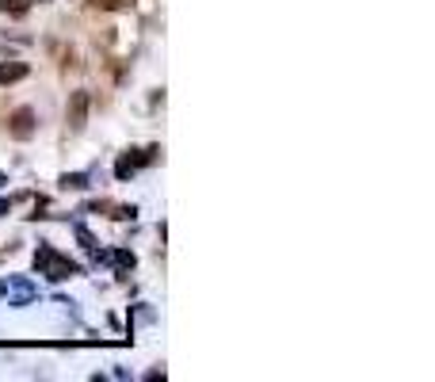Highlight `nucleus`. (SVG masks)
Segmentation results:
<instances>
[{
	"label": "nucleus",
	"mask_w": 435,
	"mask_h": 382,
	"mask_svg": "<svg viewBox=\"0 0 435 382\" xmlns=\"http://www.w3.org/2000/svg\"><path fill=\"white\" fill-rule=\"evenodd\" d=\"M35 272L46 275V279H54V283H61V279H69V275H80V264H72L69 256H61L54 245H38Z\"/></svg>",
	"instance_id": "1"
},
{
	"label": "nucleus",
	"mask_w": 435,
	"mask_h": 382,
	"mask_svg": "<svg viewBox=\"0 0 435 382\" xmlns=\"http://www.w3.org/2000/svg\"><path fill=\"white\" fill-rule=\"evenodd\" d=\"M157 153H160V149H130V153H126V157L115 165V176H119V180L134 176L142 165H153V161H157Z\"/></svg>",
	"instance_id": "2"
},
{
	"label": "nucleus",
	"mask_w": 435,
	"mask_h": 382,
	"mask_svg": "<svg viewBox=\"0 0 435 382\" xmlns=\"http://www.w3.org/2000/svg\"><path fill=\"white\" fill-rule=\"evenodd\" d=\"M8 134H12L15 142H27V138L35 134V111H31V108L12 111V119H8Z\"/></svg>",
	"instance_id": "3"
},
{
	"label": "nucleus",
	"mask_w": 435,
	"mask_h": 382,
	"mask_svg": "<svg viewBox=\"0 0 435 382\" xmlns=\"http://www.w3.org/2000/svg\"><path fill=\"white\" fill-rule=\"evenodd\" d=\"M69 130L72 134H80L84 130V123H88V92H72L69 96Z\"/></svg>",
	"instance_id": "4"
},
{
	"label": "nucleus",
	"mask_w": 435,
	"mask_h": 382,
	"mask_svg": "<svg viewBox=\"0 0 435 382\" xmlns=\"http://www.w3.org/2000/svg\"><path fill=\"white\" fill-rule=\"evenodd\" d=\"M27 61H0V85H15V80L27 77Z\"/></svg>",
	"instance_id": "5"
},
{
	"label": "nucleus",
	"mask_w": 435,
	"mask_h": 382,
	"mask_svg": "<svg viewBox=\"0 0 435 382\" xmlns=\"http://www.w3.org/2000/svg\"><path fill=\"white\" fill-rule=\"evenodd\" d=\"M27 8H31V0H0V12L15 15V20H20V15H27Z\"/></svg>",
	"instance_id": "6"
},
{
	"label": "nucleus",
	"mask_w": 435,
	"mask_h": 382,
	"mask_svg": "<svg viewBox=\"0 0 435 382\" xmlns=\"http://www.w3.org/2000/svg\"><path fill=\"white\" fill-rule=\"evenodd\" d=\"M77 241L88 249V253H96V249H100V245H96V237H92V230H88V226H77Z\"/></svg>",
	"instance_id": "7"
},
{
	"label": "nucleus",
	"mask_w": 435,
	"mask_h": 382,
	"mask_svg": "<svg viewBox=\"0 0 435 382\" xmlns=\"http://www.w3.org/2000/svg\"><path fill=\"white\" fill-rule=\"evenodd\" d=\"M61 184H66V188H88V176L84 172H72V176H61Z\"/></svg>",
	"instance_id": "8"
},
{
	"label": "nucleus",
	"mask_w": 435,
	"mask_h": 382,
	"mask_svg": "<svg viewBox=\"0 0 435 382\" xmlns=\"http://www.w3.org/2000/svg\"><path fill=\"white\" fill-rule=\"evenodd\" d=\"M115 264H119V267H123V272H126V267H134V264H138V260H134V253H126V249H119V253H115Z\"/></svg>",
	"instance_id": "9"
},
{
	"label": "nucleus",
	"mask_w": 435,
	"mask_h": 382,
	"mask_svg": "<svg viewBox=\"0 0 435 382\" xmlns=\"http://www.w3.org/2000/svg\"><path fill=\"white\" fill-rule=\"evenodd\" d=\"M92 4H96V8H123L126 0H92Z\"/></svg>",
	"instance_id": "10"
},
{
	"label": "nucleus",
	"mask_w": 435,
	"mask_h": 382,
	"mask_svg": "<svg viewBox=\"0 0 435 382\" xmlns=\"http://www.w3.org/2000/svg\"><path fill=\"white\" fill-rule=\"evenodd\" d=\"M8 207H12V203H4V199H0V214H8Z\"/></svg>",
	"instance_id": "11"
},
{
	"label": "nucleus",
	"mask_w": 435,
	"mask_h": 382,
	"mask_svg": "<svg viewBox=\"0 0 435 382\" xmlns=\"http://www.w3.org/2000/svg\"><path fill=\"white\" fill-rule=\"evenodd\" d=\"M0 184H8V180H4V176H0Z\"/></svg>",
	"instance_id": "12"
}]
</instances>
